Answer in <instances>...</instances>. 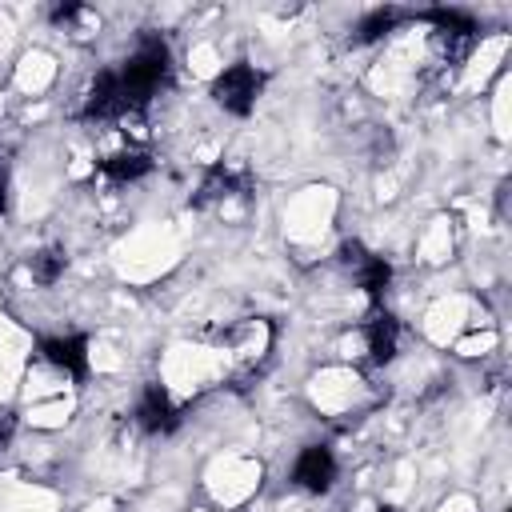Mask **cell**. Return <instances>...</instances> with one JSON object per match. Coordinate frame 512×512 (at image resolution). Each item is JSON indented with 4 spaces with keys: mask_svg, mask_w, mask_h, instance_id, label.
Segmentation results:
<instances>
[{
    "mask_svg": "<svg viewBox=\"0 0 512 512\" xmlns=\"http://www.w3.org/2000/svg\"><path fill=\"white\" fill-rule=\"evenodd\" d=\"M180 264V232L172 224H140L112 248V268L128 284H156Z\"/></svg>",
    "mask_w": 512,
    "mask_h": 512,
    "instance_id": "1",
    "label": "cell"
},
{
    "mask_svg": "<svg viewBox=\"0 0 512 512\" xmlns=\"http://www.w3.org/2000/svg\"><path fill=\"white\" fill-rule=\"evenodd\" d=\"M228 352L224 348H208L196 340H176L160 352V384L172 400H192L204 388L220 384L228 372Z\"/></svg>",
    "mask_w": 512,
    "mask_h": 512,
    "instance_id": "2",
    "label": "cell"
},
{
    "mask_svg": "<svg viewBox=\"0 0 512 512\" xmlns=\"http://www.w3.org/2000/svg\"><path fill=\"white\" fill-rule=\"evenodd\" d=\"M336 208H340V196H336L332 184H304L284 204V216H280L284 236L292 244H316V240H324L328 228H332V220H336Z\"/></svg>",
    "mask_w": 512,
    "mask_h": 512,
    "instance_id": "3",
    "label": "cell"
},
{
    "mask_svg": "<svg viewBox=\"0 0 512 512\" xmlns=\"http://www.w3.org/2000/svg\"><path fill=\"white\" fill-rule=\"evenodd\" d=\"M260 480H264V464L256 456H244V452H220L204 468V488H208L216 508L248 504L260 492Z\"/></svg>",
    "mask_w": 512,
    "mask_h": 512,
    "instance_id": "4",
    "label": "cell"
},
{
    "mask_svg": "<svg viewBox=\"0 0 512 512\" xmlns=\"http://www.w3.org/2000/svg\"><path fill=\"white\" fill-rule=\"evenodd\" d=\"M304 396L320 416H344L368 396V384L352 364H328L308 376Z\"/></svg>",
    "mask_w": 512,
    "mask_h": 512,
    "instance_id": "5",
    "label": "cell"
},
{
    "mask_svg": "<svg viewBox=\"0 0 512 512\" xmlns=\"http://www.w3.org/2000/svg\"><path fill=\"white\" fill-rule=\"evenodd\" d=\"M472 324V300L452 292V296H440L436 304H428V312L420 316V332L428 344L436 348H452Z\"/></svg>",
    "mask_w": 512,
    "mask_h": 512,
    "instance_id": "6",
    "label": "cell"
},
{
    "mask_svg": "<svg viewBox=\"0 0 512 512\" xmlns=\"http://www.w3.org/2000/svg\"><path fill=\"white\" fill-rule=\"evenodd\" d=\"M24 368H28V336L16 324L0 320V400H12L20 392Z\"/></svg>",
    "mask_w": 512,
    "mask_h": 512,
    "instance_id": "7",
    "label": "cell"
},
{
    "mask_svg": "<svg viewBox=\"0 0 512 512\" xmlns=\"http://www.w3.org/2000/svg\"><path fill=\"white\" fill-rule=\"evenodd\" d=\"M56 72H60V64H56V56H52L48 48H28V52H20V60L12 64V84H16V92H24V96H40V92L52 88Z\"/></svg>",
    "mask_w": 512,
    "mask_h": 512,
    "instance_id": "8",
    "label": "cell"
},
{
    "mask_svg": "<svg viewBox=\"0 0 512 512\" xmlns=\"http://www.w3.org/2000/svg\"><path fill=\"white\" fill-rule=\"evenodd\" d=\"M60 500L52 488L32 484V480H0V512H56Z\"/></svg>",
    "mask_w": 512,
    "mask_h": 512,
    "instance_id": "9",
    "label": "cell"
},
{
    "mask_svg": "<svg viewBox=\"0 0 512 512\" xmlns=\"http://www.w3.org/2000/svg\"><path fill=\"white\" fill-rule=\"evenodd\" d=\"M504 52H508V36H504V32L484 36V40H480V48L468 56V68H464V88H484L492 76H500Z\"/></svg>",
    "mask_w": 512,
    "mask_h": 512,
    "instance_id": "10",
    "label": "cell"
},
{
    "mask_svg": "<svg viewBox=\"0 0 512 512\" xmlns=\"http://www.w3.org/2000/svg\"><path fill=\"white\" fill-rule=\"evenodd\" d=\"M64 392H72V376H68L60 364H28V368H24L20 396H24L28 404L52 400V396H64Z\"/></svg>",
    "mask_w": 512,
    "mask_h": 512,
    "instance_id": "11",
    "label": "cell"
},
{
    "mask_svg": "<svg viewBox=\"0 0 512 512\" xmlns=\"http://www.w3.org/2000/svg\"><path fill=\"white\" fill-rule=\"evenodd\" d=\"M72 416H76V396H72V392L52 396V400H36V404L24 408V424L36 428V432H56V428H64Z\"/></svg>",
    "mask_w": 512,
    "mask_h": 512,
    "instance_id": "12",
    "label": "cell"
},
{
    "mask_svg": "<svg viewBox=\"0 0 512 512\" xmlns=\"http://www.w3.org/2000/svg\"><path fill=\"white\" fill-rule=\"evenodd\" d=\"M456 248V228L448 216H436L424 224V236H420V260L424 264H444Z\"/></svg>",
    "mask_w": 512,
    "mask_h": 512,
    "instance_id": "13",
    "label": "cell"
},
{
    "mask_svg": "<svg viewBox=\"0 0 512 512\" xmlns=\"http://www.w3.org/2000/svg\"><path fill=\"white\" fill-rule=\"evenodd\" d=\"M268 340L272 336H268V324L264 320H244L224 352H228V360H260L264 348H268Z\"/></svg>",
    "mask_w": 512,
    "mask_h": 512,
    "instance_id": "14",
    "label": "cell"
},
{
    "mask_svg": "<svg viewBox=\"0 0 512 512\" xmlns=\"http://www.w3.org/2000/svg\"><path fill=\"white\" fill-rule=\"evenodd\" d=\"M184 60H188V72H192L196 80H216V76L224 72V56H220V48H216L212 40H196Z\"/></svg>",
    "mask_w": 512,
    "mask_h": 512,
    "instance_id": "15",
    "label": "cell"
},
{
    "mask_svg": "<svg viewBox=\"0 0 512 512\" xmlns=\"http://www.w3.org/2000/svg\"><path fill=\"white\" fill-rule=\"evenodd\" d=\"M508 100H512V80L500 72L496 76V88H492V132H496V140H508V128H512Z\"/></svg>",
    "mask_w": 512,
    "mask_h": 512,
    "instance_id": "16",
    "label": "cell"
},
{
    "mask_svg": "<svg viewBox=\"0 0 512 512\" xmlns=\"http://www.w3.org/2000/svg\"><path fill=\"white\" fill-rule=\"evenodd\" d=\"M496 344H500L496 328H484V332H464L452 348H456V356H464V360H484V356L496 352Z\"/></svg>",
    "mask_w": 512,
    "mask_h": 512,
    "instance_id": "17",
    "label": "cell"
},
{
    "mask_svg": "<svg viewBox=\"0 0 512 512\" xmlns=\"http://www.w3.org/2000/svg\"><path fill=\"white\" fill-rule=\"evenodd\" d=\"M88 364H92V372H120L124 368V352L112 340H92L88 344Z\"/></svg>",
    "mask_w": 512,
    "mask_h": 512,
    "instance_id": "18",
    "label": "cell"
},
{
    "mask_svg": "<svg viewBox=\"0 0 512 512\" xmlns=\"http://www.w3.org/2000/svg\"><path fill=\"white\" fill-rule=\"evenodd\" d=\"M436 512H476V500H472L468 492H452L448 500H440Z\"/></svg>",
    "mask_w": 512,
    "mask_h": 512,
    "instance_id": "19",
    "label": "cell"
},
{
    "mask_svg": "<svg viewBox=\"0 0 512 512\" xmlns=\"http://www.w3.org/2000/svg\"><path fill=\"white\" fill-rule=\"evenodd\" d=\"M340 356L344 360H360L364 356V336H344L340 340Z\"/></svg>",
    "mask_w": 512,
    "mask_h": 512,
    "instance_id": "20",
    "label": "cell"
},
{
    "mask_svg": "<svg viewBox=\"0 0 512 512\" xmlns=\"http://www.w3.org/2000/svg\"><path fill=\"white\" fill-rule=\"evenodd\" d=\"M12 32H16V28H12V16H8V12H0V56H4V52H8V44H12Z\"/></svg>",
    "mask_w": 512,
    "mask_h": 512,
    "instance_id": "21",
    "label": "cell"
}]
</instances>
